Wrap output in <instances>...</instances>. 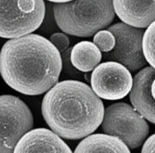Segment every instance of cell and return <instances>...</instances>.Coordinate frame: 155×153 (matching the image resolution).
<instances>
[{
  "label": "cell",
  "mask_w": 155,
  "mask_h": 153,
  "mask_svg": "<svg viewBox=\"0 0 155 153\" xmlns=\"http://www.w3.org/2000/svg\"><path fill=\"white\" fill-rule=\"evenodd\" d=\"M62 67L60 51L45 37L28 34L7 41L0 54L4 82L28 96L42 94L58 82Z\"/></svg>",
  "instance_id": "6da1fadb"
},
{
  "label": "cell",
  "mask_w": 155,
  "mask_h": 153,
  "mask_svg": "<svg viewBox=\"0 0 155 153\" xmlns=\"http://www.w3.org/2000/svg\"><path fill=\"white\" fill-rule=\"evenodd\" d=\"M48 126L61 137L78 140L91 134L102 124L104 106L87 84L76 80L56 83L41 104Z\"/></svg>",
  "instance_id": "7a4b0ae2"
},
{
  "label": "cell",
  "mask_w": 155,
  "mask_h": 153,
  "mask_svg": "<svg viewBox=\"0 0 155 153\" xmlns=\"http://www.w3.org/2000/svg\"><path fill=\"white\" fill-rule=\"evenodd\" d=\"M55 21L63 32L87 37L108 27L115 16L113 0H72L54 3Z\"/></svg>",
  "instance_id": "3957f363"
},
{
  "label": "cell",
  "mask_w": 155,
  "mask_h": 153,
  "mask_svg": "<svg viewBox=\"0 0 155 153\" xmlns=\"http://www.w3.org/2000/svg\"><path fill=\"white\" fill-rule=\"evenodd\" d=\"M45 13L44 0H1V37L12 39L35 31Z\"/></svg>",
  "instance_id": "277c9868"
},
{
  "label": "cell",
  "mask_w": 155,
  "mask_h": 153,
  "mask_svg": "<svg viewBox=\"0 0 155 153\" xmlns=\"http://www.w3.org/2000/svg\"><path fill=\"white\" fill-rule=\"evenodd\" d=\"M102 129L106 134L120 138L131 149L141 146L149 133L147 120L125 102L111 104L105 109Z\"/></svg>",
  "instance_id": "5b68a950"
},
{
  "label": "cell",
  "mask_w": 155,
  "mask_h": 153,
  "mask_svg": "<svg viewBox=\"0 0 155 153\" xmlns=\"http://www.w3.org/2000/svg\"><path fill=\"white\" fill-rule=\"evenodd\" d=\"M0 106V152H12L22 137L32 129L33 115L22 100L12 95L1 96Z\"/></svg>",
  "instance_id": "8992f818"
},
{
  "label": "cell",
  "mask_w": 155,
  "mask_h": 153,
  "mask_svg": "<svg viewBox=\"0 0 155 153\" xmlns=\"http://www.w3.org/2000/svg\"><path fill=\"white\" fill-rule=\"evenodd\" d=\"M107 30L114 36L116 44L112 50L104 53L102 59L104 62H117L131 72L136 71L147 64L142 46L145 32L142 28L123 22L114 24Z\"/></svg>",
  "instance_id": "52a82bcc"
},
{
  "label": "cell",
  "mask_w": 155,
  "mask_h": 153,
  "mask_svg": "<svg viewBox=\"0 0 155 153\" xmlns=\"http://www.w3.org/2000/svg\"><path fill=\"white\" fill-rule=\"evenodd\" d=\"M90 83L100 98L116 100L130 93L133 79L130 71L124 65L115 61H105L93 70Z\"/></svg>",
  "instance_id": "ba28073f"
},
{
  "label": "cell",
  "mask_w": 155,
  "mask_h": 153,
  "mask_svg": "<svg viewBox=\"0 0 155 153\" xmlns=\"http://www.w3.org/2000/svg\"><path fill=\"white\" fill-rule=\"evenodd\" d=\"M129 97L133 106L155 124V68L146 67L134 76Z\"/></svg>",
  "instance_id": "9c48e42d"
},
{
  "label": "cell",
  "mask_w": 155,
  "mask_h": 153,
  "mask_svg": "<svg viewBox=\"0 0 155 153\" xmlns=\"http://www.w3.org/2000/svg\"><path fill=\"white\" fill-rule=\"evenodd\" d=\"M13 152H72L69 146L53 130L31 129L16 144Z\"/></svg>",
  "instance_id": "30bf717a"
},
{
  "label": "cell",
  "mask_w": 155,
  "mask_h": 153,
  "mask_svg": "<svg viewBox=\"0 0 155 153\" xmlns=\"http://www.w3.org/2000/svg\"><path fill=\"white\" fill-rule=\"evenodd\" d=\"M115 13L124 22L138 28L155 21V0H113Z\"/></svg>",
  "instance_id": "8fae6325"
},
{
  "label": "cell",
  "mask_w": 155,
  "mask_h": 153,
  "mask_svg": "<svg viewBox=\"0 0 155 153\" xmlns=\"http://www.w3.org/2000/svg\"><path fill=\"white\" fill-rule=\"evenodd\" d=\"M74 152H130L118 137L108 134H90L76 146Z\"/></svg>",
  "instance_id": "7c38bea8"
},
{
  "label": "cell",
  "mask_w": 155,
  "mask_h": 153,
  "mask_svg": "<svg viewBox=\"0 0 155 153\" xmlns=\"http://www.w3.org/2000/svg\"><path fill=\"white\" fill-rule=\"evenodd\" d=\"M102 59L101 51L90 41H81L72 47L70 53L71 63L76 69L81 72L93 70Z\"/></svg>",
  "instance_id": "4fadbf2b"
},
{
  "label": "cell",
  "mask_w": 155,
  "mask_h": 153,
  "mask_svg": "<svg viewBox=\"0 0 155 153\" xmlns=\"http://www.w3.org/2000/svg\"><path fill=\"white\" fill-rule=\"evenodd\" d=\"M142 46L147 63L155 68V21L145 31Z\"/></svg>",
  "instance_id": "5bb4252c"
},
{
  "label": "cell",
  "mask_w": 155,
  "mask_h": 153,
  "mask_svg": "<svg viewBox=\"0 0 155 153\" xmlns=\"http://www.w3.org/2000/svg\"><path fill=\"white\" fill-rule=\"evenodd\" d=\"M93 42L102 52L107 53L113 49L115 46L116 39L110 31L101 30L94 34Z\"/></svg>",
  "instance_id": "9a60e30c"
},
{
  "label": "cell",
  "mask_w": 155,
  "mask_h": 153,
  "mask_svg": "<svg viewBox=\"0 0 155 153\" xmlns=\"http://www.w3.org/2000/svg\"><path fill=\"white\" fill-rule=\"evenodd\" d=\"M50 41L60 53L65 51L70 45L69 38L66 34L62 33H55L53 34L50 37Z\"/></svg>",
  "instance_id": "2e32d148"
},
{
  "label": "cell",
  "mask_w": 155,
  "mask_h": 153,
  "mask_svg": "<svg viewBox=\"0 0 155 153\" xmlns=\"http://www.w3.org/2000/svg\"><path fill=\"white\" fill-rule=\"evenodd\" d=\"M142 152H155V134L149 137L143 143Z\"/></svg>",
  "instance_id": "e0dca14e"
},
{
  "label": "cell",
  "mask_w": 155,
  "mask_h": 153,
  "mask_svg": "<svg viewBox=\"0 0 155 153\" xmlns=\"http://www.w3.org/2000/svg\"><path fill=\"white\" fill-rule=\"evenodd\" d=\"M47 1L53 2V3H64V2L71 1L72 0H47Z\"/></svg>",
  "instance_id": "ac0fdd59"
}]
</instances>
